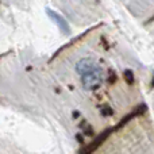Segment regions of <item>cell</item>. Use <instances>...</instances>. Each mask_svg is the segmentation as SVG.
<instances>
[{
  "label": "cell",
  "instance_id": "6da1fadb",
  "mask_svg": "<svg viewBox=\"0 0 154 154\" xmlns=\"http://www.w3.org/2000/svg\"><path fill=\"white\" fill-rule=\"evenodd\" d=\"M76 70L81 76V82L85 89H97L103 82V70L93 60L84 58L80 60L76 65Z\"/></svg>",
  "mask_w": 154,
  "mask_h": 154
},
{
  "label": "cell",
  "instance_id": "7a4b0ae2",
  "mask_svg": "<svg viewBox=\"0 0 154 154\" xmlns=\"http://www.w3.org/2000/svg\"><path fill=\"white\" fill-rule=\"evenodd\" d=\"M114 131H116L115 126H114V127H111V128H107V130L103 131V133H101L99 137H96V138L93 139V142H91L88 146H85L84 149L81 150V153H80V154H91V153H93L99 146H100L101 143H103L104 141H106L107 138H108L109 135H111L112 133H114Z\"/></svg>",
  "mask_w": 154,
  "mask_h": 154
},
{
  "label": "cell",
  "instance_id": "3957f363",
  "mask_svg": "<svg viewBox=\"0 0 154 154\" xmlns=\"http://www.w3.org/2000/svg\"><path fill=\"white\" fill-rule=\"evenodd\" d=\"M46 12H48V15L50 16L51 19L54 20V23L58 26V29L61 30L64 34H69L70 32V27H69V24H68V22L65 20L64 18H62L60 14H57L56 11H53V10H50V8H48L46 10Z\"/></svg>",
  "mask_w": 154,
  "mask_h": 154
}]
</instances>
